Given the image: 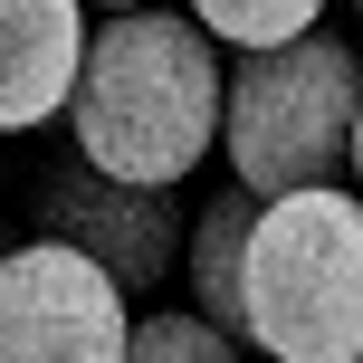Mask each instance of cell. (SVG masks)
Instances as JSON below:
<instances>
[{
  "mask_svg": "<svg viewBox=\"0 0 363 363\" xmlns=\"http://www.w3.org/2000/svg\"><path fill=\"white\" fill-rule=\"evenodd\" d=\"M67 153L115 182H191L220 153V38L182 10H134L96 19L67 77Z\"/></svg>",
  "mask_w": 363,
  "mask_h": 363,
  "instance_id": "1",
  "label": "cell"
},
{
  "mask_svg": "<svg viewBox=\"0 0 363 363\" xmlns=\"http://www.w3.org/2000/svg\"><path fill=\"white\" fill-rule=\"evenodd\" d=\"M239 335L277 363L363 354V211L345 182L258 191L239 249Z\"/></svg>",
  "mask_w": 363,
  "mask_h": 363,
  "instance_id": "2",
  "label": "cell"
},
{
  "mask_svg": "<svg viewBox=\"0 0 363 363\" xmlns=\"http://www.w3.org/2000/svg\"><path fill=\"white\" fill-rule=\"evenodd\" d=\"M220 144L239 191H296V182H354L363 163V67L335 29H296L239 48L220 67Z\"/></svg>",
  "mask_w": 363,
  "mask_h": 363,
  "instance_id": "3",
  "label": "cell"
},
{
  "mask_svg": "<svg viewBox=\"0 0 363 363\" xmlns=\"http://www.w3.org/2000/svg\"><path fill=\"white\" fill-rule=\"evenodd\" d=\"M125 287L67 239L0 249V363H115L125 354Z\"/></svg>",
  "mask_w": 363,
  "mask_h": 363,
  "instance_id": "4",
  "label": "cell"
},
{
  "mask_svg": "<svg viewBox=\"0 0 363 363\" xmlns=\"http://www.w3.org/2000/svg\"><path fill=\"white\" fill-rule=\"evenodd\" d=\"M29 211H38L48 239L86 249L125 296H153L172 277V258H182V201H172V182H115V172H96V163L67 153V163L38 172Z\"/></svg>",
  "mask_w": 363,
  "mask_h": 363,
  "instance_id": "5",
  "label": "cell"
},
{
  "mask_svg": "<svg viewBox=\"0 0 363 363\" xmlns=\"http://www.w3.org/2000/svg\"><path fill=\"white\" fill-rule=\"evenodd\" d=\"M77 48H86V0H0V134L57 125Z\"/></svg>",
  "mask_w": 363,
  "mask_h": 363,
  "instance_id": "6",
  "label": "cell"
},
{
  "mask_svg": "<svg viewBox=\"0 0 363 363\" xmlns=\"http://www.w3.org/2000/svg\"><path fill=\"white\" fill-rule=\"evenodd\" d=\"M258 191H211L201 220H182V277H191V315H211L220 335H239V249H249Z\"/></svg>",
  "mask_w": 363,
  "mask_h": 363,
  "instance_id": "7",
  "label": "cell"
},
{
  "mask_svg": "<svg viewBox=\"0 0 363 363\" xmlns=\"http://www.w3.org/2000/svg\"><path fill=\"white\" fill-rule=\"evenodd\" d=\"M191 19L220 38V48H268V38H296L325 19V0H191Z\"/></svg>",
  "mask_w": 363,
  "mask_h": 363,
  "instance_id": "8",
  "label": "cell"
},
{
  "mask_svg": "<svg viewBox=\"0 0 363 363\" xmlns=\"http://www.w3.org/2000/svg\"><path fill=\"white\" fill-rule=\"evenodd\" d=\"M239 335H220L211 315H144V325H125V354L144 363H220Z\"/></svg>",
  "mask_w": 363,
  "mask_h": 363,
  "instance_id": "9",
  "label": "cell"
},
{
  "mask_svg": "<svg viewBox=\"0 0 363 363\" xmlns=\"http://www.w3.org/2000/svg\"><path fill=\"white\" fill-rule=\"evenodd\" d=\"M106 10H134V0H106Z\"/></svg>",
  "mask_w": 363,
  "mask_h": 363,
  "instance_id": "10",
  "label": "cell"
}]
</instances>
